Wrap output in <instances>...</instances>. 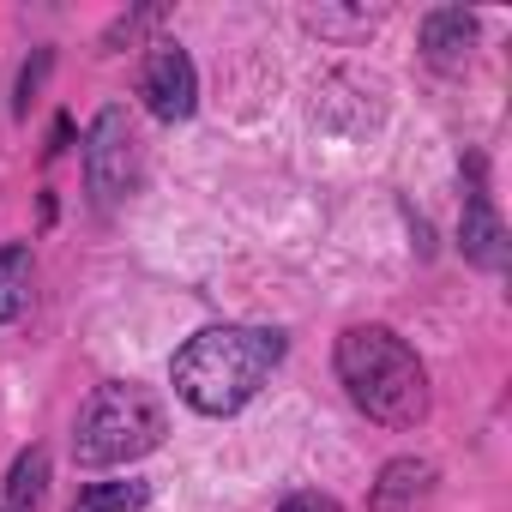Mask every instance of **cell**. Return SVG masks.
Wrapping results in <instances>:
<instances>
[{
	"label": "cell",
	"instance_id": "1",
	"mask_svg": "<svg viewBox=\"0 0 512 512\" xmlns=\"http://www.w3.org/2000/svg\"><path fill=\"white\" fill-rule=\"evenodd\" d=\"M278 362H284V332H272V326H205L175 350L169 380L187 410L235 416L260 398V386L272 380Z\"/></svg>",
	"mask_w": 512,
	"mask_h": 512
},
{
	"label": "cell",
	"instance_id": "2",
	"mask_svg": "<svg viewBox=\"0 0 512 512\" xmlns=\"http://www.w3.org/2000/svg\"><path fill=\"white\" fill-rule=\"evenodd\" d=\"M338 380L350 404L380 428H416L428 416V368L392 326H350L338 338Z\"/></svg>",
	"mask_w": 512,
	"mask_h": 512
},
{
	"label": "cell",
	"instance_id": "3",
	"mask_svg": "<svg viewBox=\"0 0 512 512\" xmlns=\"http://www.w3.org/2000/svg\"><path fill=\"white\" fill-rule=\"evenodd\" d=\"M163 434H169L163 398L139 380H109L85 398V410L73 422V464H85V470L133 464V458L157 452Z\"/></svg>",
	"mask_w": 512,
	"mask_h": 512
},
{
	"label": "cell",
	"instance_id": "4",
	"mask_svg": "<svg viewBox=\"0 0 512 512\" xmlns=\"http://www.w3.org/2000/svg\"><path fill=\"white\" fill-rule=\"evenodd\" d=\"M85 181L97 193V205H121L139 181V133L127 121V109H103L91 121V139H85Z\"/></svg>",
	"mask_w": 512,
	"mask_h": 512
},
{
	"label": "cell",
	"instance_id": "5",
	"mask_svg": "<svg viewBox=\"0 0 512 512\" xmlns=\"http://www.w3.org/2000/svg\"><path fill=\"white\" fill-rule=\"evenodd\" d=\"M139 97L157 121H187L199 109V73L193 55L181 43H151L145 67H139Z\"/></svg>",
	"mask_w": 512,
	"mask_h": 512
},
{
	"label": "cell",
	"instance_id": "6",
	"mask_svg": "<svg viewBox=\"0 0 512 512\" xmlns=\"http://www.w3.org/2000/svg\"><path fill=\"white\" fill-rule=\"evenodd\" d=\"M458 241H464V260H476L482 272H500L506 266V229L488 205V187H482V157H470V193H464V223H458Z\"/></svg>",
	"mask_w": 512,
	"mask_h": 512
},
{
	"label": "cell",
	"instance_id": "7",
	"mask_svg": "<svg viewBox=\"0 0 512 512\" xmlns=\"http://www.w3.org/2000/svg\"><path fill=\"white\" fill-rule=\"evenodd\" d=\"M434 488H440V470L428 458H392L368 488V512H422Z\"/></svg>",
	"mask_w": 512,
	"mask_h": 512
},
{
	"label": "cell",
	"instance_id": "8",
	"mask_svg": "<svg viewBox=\"0 0 512 512\" xmlns=\"http://www.w3.org/2000/svg\"><path fill=\"white\" fill-rule=\"evenodd\" d=\"M470 43H476V19L464 7H440V13L422 19V55H428V67H440V73L464 67Z\"/></svg>",
	"mask_w": 512,
	"mask_h": 512
},
{
	"label": "cell",
	"instance_id": "9",
	"mask_svg": "<svg viewBox=\"0 0 512 512\" xmlns=\"http://www.w3.org/2000/svg\"><path fill=\"white\" fill-rule=\"evenodd\" d=\"M31 278H37L31 241H7L0 247V326H13L31 308Z\"/></svg>",
	"mask_w": 512,
	"mask_h": 512
},
{
	"label": "cell",
	"instance_id": "10",
	"mask_svg": "<svg viewBox=\"0 0 512 512\" xmlns=\"http://www.w3.org/2000/svg\"><path fill=\"white\" fill-rule=\"evenodd\" d=\"M43 482H49V452H43V446L19 452V458H13V476H7V506H0V512H37Z\"/></svg>",
	"mask_w": 512,
	"mask_h": 512
},
{
	"label": "cell",
	"instance_id": "11",
	"mask_svg": "<svg viewBox=\"0 0 512 512\" xmlns=\"http://www.w3.org/2000/svg\"><path fill=\"white\" fill-rule=\"evenodd\" d=\"M145 500H151L145 482H85L67 512H139Z\"/></svg>",
	"mask_w": 512,
	"mask_h": 512
},
{
	"label": "cell",
	"instance_id": "12",
	"mask_svg": "<svg viewBox=\"0 0 512 512\" xmlns=\"http://www.w3.org/2000/svg\"><path fill=\"white\" fill-rule=\"evenodd\" d=\"M49 61H55V55H49V49H37V61H31L25 73H19V115L31 109V97H37V85H43V73H49Z\"/></svg>",
	"mask_w": 512,
	"mask_h": 512
},
{
	"label": "cell",
	"instance_id": "13",
	"mask_svg": "<svg viewBox=\"0 0 512 512\" xmlns=\"http://www.w3.org/2000/svg\"><path fill=\"white\" fill-rule=\"evenodd\" d=\"M278 512H344V506H338L332 494H320V488H296V494H290Z\"/></svg>",
	"mask_w": 512,
	"mask_h": 512
}]
</instances>
